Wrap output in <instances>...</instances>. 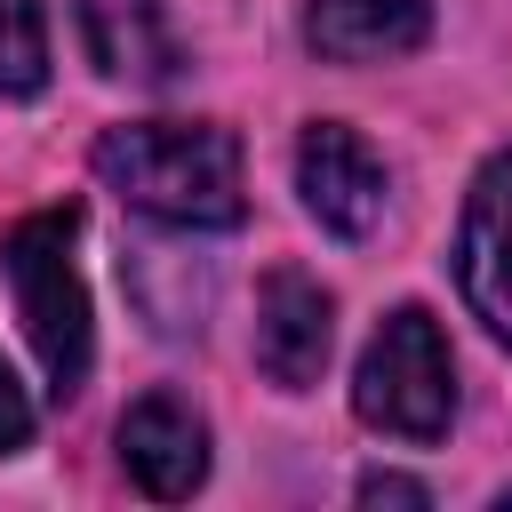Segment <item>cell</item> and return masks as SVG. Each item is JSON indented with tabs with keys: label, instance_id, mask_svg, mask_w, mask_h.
Returning <instances> with one entry per match:
<instances>
[{
	"label": "cell",
	"instance_id": "obj_1",
	"mask_svg": "<svg viewBox=\"0 0 512 512\" xmlns=\"http://www.w3.org/2000/svg\"><path fill=\"white\" fill-rule=\"evenodd\" d=\"M96 176L160 216V224H184V232H224L248 216V192H240V136L216 128V120H128V128H104L96 136Z\"/></svg>",
	"mask_w": 512,
	"mask_h": 512
},
{
	"label": "cell",
	"instance_id": "obj_2",
	"mask_svg": "<svg viewBox=\"0 0 512 512\" xmlns=\"http://www.w3.org/2000/svg\"><path fill=\"white\" fill-rule=\"evenodd\" d=\"M72 240H80V208H40L0 240V272L16 288V320H24L56 400H72L88 384V288H80Z\"/></svg>",
	"mask_w": 512,
	"mask_h": 512
},
{
	"label": "cell",
	"instance_id": "obj_3",
	"mask_svg": "<svg viewBox=\"0 0 512 512\" xmlns=\"http://www.w3.org/2000/svg\"><path fill=\"white\" fill-rule=\"evenodd\" d=\"M352 408H360V424H376L392 440H440L448 432V416H456V360H448V336H440V320L424 304L384 312V328L360 352Z\"/></svg>",
	"mask_w": 512,
	"mask_h": 512
},
{
	"label": "cell",
	"instance_id": "obj_4",
	"mask_svg": "<svg viewBox=\"0 0 512 512\" xmlns=\"http://www.w3.org/2000/svg\"><path fill=\"white\" fill-rule=\"evenodd\" d=\"M296 192L320 216V232L336 240H368L384 216V160L344 128V120H312L296 144Z\"/></svg>",
	"mask_w": 512,
	"mask_h": 512
},
{
	"label": "cell",
	"instance_id": "obj_5",
	"mask_svg": "<svg viewBox=\"0 0 512 512\" xmlns=\"http://www.w3.org/2000/svg\"><path fill=\"white\" fill-rule=\"evenodd\" d=\"M456 280H464V304L480 312V328L496 344H512V152H496L472 176V200L456 224Z\"/></svg>",
	"mask_w": 512,
	"mask_h": 512
},
{
	"label": "cell",
	"instance_id": "obj_6",
	"mask_svg": "<svg viewBox=\"0 0 512 512\" xmlns=\"http://www.w3.org/2000/svg\"><path fill=\"white\" fill-rule=\"evenodd\" d=\"M328 288L296 264H272L264 288H256V368L280 384V392H304L320 368H328Z\"/></svg>",
	"mask_w": 512,
	"mask_h": 512
},
{
	"label": "cell",
	"instance_id": "obj_7",
	"mask_svg": "<svg viewBox=\"0 0 512 512\" xmlns=\"http://www.w3.org/2000/svg\"><path fill=\"white\" fill-rule=\"evenodd\" d=\"M120 464L136 472L144 496L176 504L208 480V424L176 400V392H144L128 416H120Z\"/></svg>",
	"mask_w": 512,
	"mask_h": 512
},
{
	"label": "cell",
	"instance_id": "obj_8",
	"mask_svg": "<svg viewBox=\"0 0 512 512\" xmlns=\"http://www.w3.org/2000/svg\"><path fill=\"white\" fill-rule=\"evenodd\" d=\"M432 32V0H312L304 8V40L328 64H384L424 48Z\"/></svg>",
	"mask_w": 512,
	"mask_h": 512
},
{
	"label": "cell",
	"instance_id": "obj_9",
	"mask_svg": "<svg viewBox=\"0 0 512 512\" xmlns=\"http://www.w3.org/2000/svg\"><path fill=\"white\" fill-rule=\"evenodd\" d=\"M80 32H88V56H96L112 80L168 88V80L184 72V48H176L160 0H80Z\"/></svg>",
	"mask_w": 512,
	"mask_h": 512
},
{
	"label": "cell",
	"instance_id": "obj_10",
	"mask_svg": "<svg viewBox=\"0 0 512 512\" xmlns=\"http://www.w3.org/2000/svg\"><path fill=\"white\" fill-rule=\"evenodd\" d=\"M48 80V24L40 0H0V96H32Z\"/></svg>",
	"mask_w": 512,
	"mask_h": 512
},
{
	"label": "cell",
	"instance_id": "obj_11",
	"mask_svg": "<svg viewBox=\"0 0 512 512\" xmlns=\"http://www.w3.org/2000/svg\"><path fill=\"white\" fill-rule=\"evenodd\" d=\"M24 440H32V400H24V384H16L8 360H0V456L24 448Z\"/></svg>",
	"mask_w": 512,
	"mask_h": 512
},
{
	"label": "cell",
	"instance_id": "obj_12",
	"mask_svg": "<svg viewBox=\"0 0 512 512\" xmlns=\"http://www.w3.org/2000/svg\"><path fill=\"white\" fill-rule=\"evenodd\" d=\"M360 496H368V504H424V488H416V480H392V472H368Z\"/></svg>",
	"mask_w": 512,
	"mask_h": 512
}]
</instances>
